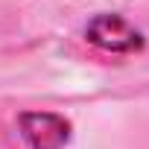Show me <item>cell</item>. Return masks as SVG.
I'll use <instances>...</instances> for the list:
<instances>
[{
    "instance_id": "2",
    "label": "cell",
    "mask_w": 149,
    "mask_h": 149,
    "mask_svg": "<svg viewBox=\"0 0 149 149\" xmlns=\"http://www.w3.org/2000/svg\"><path fill=\"white\" fill-rule=\"evenodd\" d=\"M85 38L105 53H134L143 47V35L120 15H97L88 21Z\"/></svg>"
},
{
    "instance_id": "1",
    "label": "cell",
    "mask_w": 149,
    "mask_h": 149,
    "mask_svg": "<svg viewBox=\"0 0 149 149\" xmlns=\"http://www.w3.org/2000/svg\"><path fill=\"white\" fill-rule=\"evenodd\" d=\"M18 134L29 149H64L70 140V123L53 111H21Z\"/></svg>"
}]
</instances>
